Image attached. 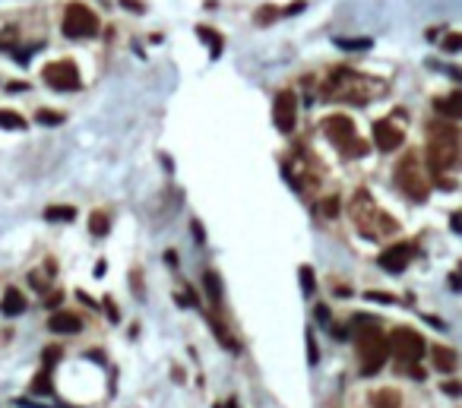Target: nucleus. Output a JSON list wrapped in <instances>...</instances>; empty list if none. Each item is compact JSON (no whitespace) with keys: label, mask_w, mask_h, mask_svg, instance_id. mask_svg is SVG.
Instances as JSON below:
<instances>
[{"label":"nucleus","mask_w":462,"mask_h":408,"mask_svg":"<svg viewBox=\"0 0 462 408\" xmlns=\"http://www.w3.org/2000/svg\"><path fill=\"white\" fill-rule=\"evenodd\" d=\"M25 298H23V291L19 288H6V294H4V301H0V313L4 317H19V313H25Z\"/></svg>","instance_id":"obj_14"},{"label":"nucleus","mask_w":462,"mask_h":408,"mask_svg":"<svg viewBox=\"0 0 462 408\" xmlns=\"http://www.w3.org/2000/svg\"><path fill=\"white\" fill-rule=\"evenodd\" d=\"M108 228H111V218H108L101 209L89 216V231H92L95 237H105V235H108Z\"/></svg>","instance_id":"obj_20"},{"label":"nucleus","mask_w":462,"mask_h":408,"mask_svg":"<svg viewBox=\"0 0 462 408\" xmlns=\"http://www.w3.org/2000/svg\"><path fill=\"white\" fill-rule=\"evenodd\" d=\"M434 111L443 117V121H459L462 117V96L459 92H453V96H447V98H437Z\"/></svg>","instance_id":"obj_13"},{"label":"nucleus","mask_w":462,"mask_h":408,"mask_svg":"<svg viewBox=\"0 0 462 408\" xmlns=\"http://www.w3.org/2000/svg\"><path fill=\"white\" fill-rule=\"evenodd\" d=\"M48 329H51V332H63V336H73V332L82 329V320L76 317V313L60 310V313H54V317L48 320Z\"/></svg>","instance_id":"obj_12"},{"label":"nucleus","mask_w":462,"mask_h":408,"mask_svg":"<svg viewBox=\"0 0 462 408\" xmlns=\"http://www.w3.org/2000/svg\"><path fill=\"white\" fill-rule=\"evenodd\" d=\"M0 127L4 130H25V117L16 114V111L0 108Z\"/></svg>","instance_id":"obj_21"},{"label":"nucleus","mask_w":462,"mask_h":408,"mask_svg":"<svg viewBox=\"0 0 462 408\" xmlns=\"http://www.w3.org/2000/svg\"><path fill=\"white\" fill-rule=\"evenodd\" d=\"M323 216H326V218H333V216H339V199H335V197H329V199H323Z\"/></svg>","instance_id":"obj_29"},{"label":"nucleus","mask_w":462,"mask_h":408,"mask_svg":"<svg viewBox=\"0 0 462 408\" xmlns=\"http://www.w3.org/2000/svg\"><path fill=\"white\" fill-rule=\"evenodd\" d=\"M316 320H320V323H329V307L326 304H316Z\"/></svg>","instance_id":"obj_34"},{"label":"nucleus","mask_w":462,"mask_h":408,"mask_svg":"<svg viewBox=\"0 0 462 408\" xmlns=\"http://www.w3.org/2000/svg\"><path fill=\"white\" fill-rule=\"evenodd\" d=\"M449 228H453V231H462V228H459V212H453V216H449Z\"/></svg>","instance_id":"obj_37"},{"label":"nucleus","mask_w":462,"mask_h":408,"mask_svg":"<svg viewBox=\"0 0 462 408\" xmlns=\"http://www.w3.org/2000/svg\"><path fill=\"white\" fill-rule=\"evenodd\" d=\"M307 361L310 364L320 361V351H316V342H314V336H310V329H307Z\"/></svg>","instance_id":"obj_31"},{"label":"nucleus","mask_w":462,"mask_h":408,"mask_svg":"<svg viewBox=\"0 0 462 408\" xmlns=\"http://www.w3.org/2000/svg\"><path fill=\"white\" fill-rule=\"evenodd\" d=\"M105 310H108V317H111V320H120V310L111 304V301H105Z\"/></svg>","instance_id":"obj_36"},{"label":"nucleus","mask_w":462,"mask_h":408,"mask_svg":"<svg viewBox=\"0 0 462 408\" xmlns=\"http://www.w3.org/2000/svg\"><path fill=\"white\" fill-rule=\"evenodd\" d=\"M462 48V35L459 32H449L447 39H443V51H449V54H456Z\"/></svg>","instance_id":"obj_28"},{"label":"nucleus","mask_w":462,"mask_h":408,"mask_svg":"<svg viewBox=\"0 0 462 408\" xmlns=\"http://www.w3.org/2000/svg\"><path fill=\"white\" fill-rule=\"evenodd\" d=\"M60 357H63V351L57 348V345H48V348L41 351V361H44V367H54V364L60 361Z\"/></svg>","instance_id":"obj_26"},{"label":"nucleus","mask_w":462,"mask_h":408,"mask_svg":"<svg viewBox=\"0 0 462 408\" xmlns=\"http://www.w3.org/2000/svg\"><path fill=\"white\" fill-rule=\"evenodd\" d=\"M323 133H326V140L333 143V146L339 149L345 159H364V155H367V143L358 140L352 117H345V114L326 117V121H323Z\"/></svg>","instance_id":"obj_4"},{"label":"nucleus","mask_w":462,"mask_h":408,"mask_svg":"<svg viewBox=\"0 0 462 408\" xmlns=\"http://www.w3.org/2000/svg\"><path fill=\"white\" fill-rule=\"evenodd\" d=\"M352 329H354V345H358V357H361V374L373 376L390 357V345H386V336L380 329V323L373 317H352Z\"/></svg>","instance_id":"obj_1"},{"label":"nucleus","mask_w":462,"mask_h":408,"mask_svg":"<svg viewBox=\"0 0 462 408\" xmlns=\"http://www.w3.org/2000/svg\"><path fill=\"white\" fill-rule=\"evenodd\" d=\"M44 218H48V222H73L76 209L73 206H48V209H44Z\"/></svg>","instance_id":"obj_19"},{"label":"nucleus","mask_w":462,"mask_h":408,"mask_svg":"<svg viewBox=\"0 0 462 408\" xmlns=\"http://www.w3.org/2000/svg\"><path fill=\"white\" fill-rule=\"evenodd\" d=\"M196 35H200V39L206 41L209 48H212V58H219V54H222V39H219V32H212V29H206V26H196Z\"/></svg>","instance_id":"obj_23"},{"label":"nucleus","mask_w":462,"mask_h":408,"mask_svg":"<svg viewBox=\"0 0 462 408\" xmlns=\"http://www.w3.org/2000/svg\"><path fill=\"white\" fill-rule=\"evenodd\" d=\"M335 45H339V48H354V51H361V48H371V39H335Z\"/></svg>","instance_id":"obj_27"},{"label":"nucleus","mask_w":462,"mask_h":408,"mask_svg":"<svg viewBox=\"0 0 462 408\" xmlns=\"http://www.w3.org/2000/svg\"><path fill=\"white\" fill-rule=\"evenodd\" d=\"M32 395H54V386H51V367L38 370V376L32 380Z\"/></svg>","instance_id":"obj_18"},{"label":"nucleus","mask_w":462,"mask_h":408,"mask_svg":"<svg viewBox=\"0 0 462 408\" xmlns=\"http://www.w3.org/2000/svg\"><path fill=\"white\" fill-rule=\"evenodd\" d=\"M63 35L67 39H95L98 35V16L86 4H70L63 10Z\"/></svg>","instance_id":"obj_5"},{"label":"nucleus","mask_w":462,"mask_h":408,"mask_svg":"<svg viewBox=\"0 0 462 408\" xmlns=\"http://www.w3.org/2000/svg\"><path fill=\"white\" fill-rule=\"evenodd\" d=\"M120 4H124L127 10H136V13H143V4H139V0H120Z\"/></svg>","instance_id":"obj_35"},{"label":"nucleus","mask_w":462,"mask_h":408,"mask_svg":"<svg viewBox=\"0 0 462 408\" xmlns=\"http://www.w3.org/2000/svg\"><path fill=\"white\" fill-rule=\"evenodd\" d=\"M459 162V130L456 121H437L428 127V168L437 174L456 168Z\"/></svg>","instance_id":"obj_2"},{"label":"nucleus","mask_w":462,"mask_h":408,"mask_svg":"<svg viewBox=\"0 0 462 408\" xmlns=\"http://www.w3.org/2000/svg\"><path fill=\"white\" fill-rule=\"evenodd\" d=\"M396 184H399V190H402L405 197H411L415 203H424V199H428V193H430L428 178L418 171L415 155H405V159L399 162V168H396Z\"/></svg>","instance_id":"obj_6"},{"label":"nucleus","mask_w":462,"mask_h":408,"mask_svg":"<svg viewBox=\"0 0 462 408\" xmlns=\"http://www.w3.org/2000/svg\"><path fill=\"white\" fill-rule=\"evenodd\" d=\"M352 218H354V228H358L364 237L392 235V231L399 228L396 218L383 216V212L377 209V203L371 199V193H367V190L354 193V199H352Z\"/></svg>","instance_id":"obj_3"},{"label":"nucleus","mask_w":462,"mask_h":408,"mask_svg":"<svg viewBox=\"0 0 462 408\" xmlns=\"http://www.w3.org/2000/svg\"><path fill=\"white\" fill-rule=\"evenodd\" d=\"M60 298H63V294H60V291H54V294H48V307H54V304H60Z\"/></svg>","instance_id":"obj_38"},{"label":"nucleus","mask_w":462,"mask_h":408,"mask_svg":"<svg viewBox=\"0 0 462 408\" xmlns=\"http://www.w3.org/2000/svg\"><path fill=\"white\" fill-rule=\"evenodd\" d=\"M402 143H405L402 127H396L392 121H377L373 124V146H377L380 152H392V149H399Z\"/></svg>","instance_id":"obj_11"},{"label":"nucleus","mask_w":462,"mask_h":408,"mask_svg":"<svg viewBox=\"0 0 462 408\" xmlns=\"http://www.w3.org/2000/svg\"><path fill=\"white\" fill-rule=\"evenodd\" d=\"M203 285H206L209 301L219 307V304H222V279H219V272H212V269H209V272L203 275Z\"/></svg>","instance_id":"obj_17"},{"label":"nucleus","mask_w":462,"mask_h":408,"mask_svg":"<svg viewBox=\"0 0 462 408\" xmlns=\"http://www.w3.org/2000/svg\"><path fill=\"white\" fill-rule=\"evenodd\" d=\"M443 393L447 395H462V386L459 383H443Z\"/></svg>","instance_id":"obj_33"},{"label":"nucleus","mask_w":462,"mask_h":408,"mask_svg":"<svg viewBox=\"0 0 462 408\" xmlns=\"http://www.w3.org/2000/svg\"><path fill=\"white\" fill-rule=\"evenodd\" d=\"M411 256H415V247H411V244H392V247H386L383 254L377 256V263H380V269L399 275V272H405V266L411 263Z\"/></svg>","instance_id":"obj_10"},{"label":"nucleus","mask_w":462,"mask_h":408,"mask_svg":"<svg viewBox=\"0 0 462 408\" xmlns=\"http://www.w3.org/2000/svg\"><path fill=\"white\" fill-rule=\"evenodd\" d=\"M35 121L38 124H48V127H57V124H63V114H60V111H38Z\"/></svg>","instance_id":"obj_25"},{"label":"nucleus","mask_w":462,"mask_h":408,"mask_svg":"<svg viewBox=\"0 0 462 408\" xmlns=\"http://www.w3.org/2000/svg\"><path fill=\"white\" fill-rule=\"evenodd\" d=\"M456 364H459L456 351L449 348V345H437V348H434V367H437V370H443V374H453Z\"/></svg>","instance_id":"obj_16"},{"label":"nucleus","mask_w":462,"mask_h":408,"mask_svg":"<svg viewBox=\"0 0 462 408\" xmlns=\"http://www.w3.org/2000/svg\"><path fill=\"white\" fill-rule=\"evenodd\" d=\"M386 345H390V351H392V355H396L402 364L421 361V355H424V338L418 336L415 329H409V326H396V329H390V336H386Z\"/></svg>","instance_id":"obj_7"},{"label":"nucleus","mask_w":462,"mask_h":408,"mask_svg":"<svg viewBox=\"0 0 462 408\" xmlns=\"http://www.w3.org/2000/svg\"><path fill=\"white\" fill-rule=\"evenodd\" d=\"M367 298H371V301H380V304H392V301H396L392 294H383V291H371Z\"/></svg>","instance_id":"obj_32"},{"label":"nucleus","mask_w":462,"mask_h":408,"mask_svg":"<svg viewBox=\"0 0 462 408\" xmlns=\"http://www.w3.org/2000/svg\"><path fill=\"white\" fill-rule=\"evenodd\" d=\"M209 326H212V332H215V338H219V342H222V345H225V348H228V351H234V355H238V351H240V342H238V338H234V336H231V332H228V329H225V323H222V320H219V317H215V313H209Z\"/></svg>","instance_id":"obj_15"},{"label":"nucleus","mask_w":462,"mask_h":408,"mask_svg":"<svg viewBox=\"0 0 462 408\" xmlns=\"http://www.w3.org/2000/svg\"><path fill=\"white\" fill-rule=\"evenodd\" d=\"M272 124H276V130H282V133H291L297 124V96L291 89H282L276 96V102H272Z\"/></svg>","instance_id":"obj_9"},{"label":"nucleus","mask_w":462,"mask_h":408,"mask_svg":"<svg viewBox=\"0 0 462 408\" xmlns=\"http://www.w3.org/2000/svg\"><path fill=\"white\" fill-rule=\"evenodd\" d=\"M41 77H44V83L57 92H76L82 86L79 70H76L73 60H54V64H48L41 70Z\"/></svg>","instance_id":"obj_8"},{"label":"nucleus","mask_w":462,"mask_h":408,"mask_svg":"<svg viewBox=\"0 0 462 408\" xmlns=\"http://www.w3.org/2000/svg\"><path fill=\"white\" fill-rule=\"evenodd\" d=\"M373 408H399V393L396 389H380V393H373Z\"/></svg>","instance_id":"obj_22"},{"label":"nucleus","mask_w":462,"mask_h":408,"mask_svg":"<svg viewBox=\"0 0 462 408\" xmlns=\"http://www.w3.org/2000/svg\"><path fill=\"white\" fill-rule=\"evenodd\" d=\"M276 16H278V10H276V7H263V10L257 13V22H259V26H266V22H272Z\"/></svg>","instance_id":"obj_30"},{"label":"nucleus","mask_w":462,"mask_h":408,"mask_svg":"<svg viewBox=\"0 0 462 408\" xmlns=\"http://www.w3.org/2000/svg\"><path fill=\"white\" fill-rule=\"evenodd\" d=\"M297 275H301V291H304V298H314V288H316L314 269H310V266H301V269H297Z\"/></svg>","instance_id":"obj_24"},{"label":"nucleus","mask_w":462,"mask_h":408,"mask_svg":"<svg viewBox=\"0 0 462 408\" xmlns=\"http://www.w3.org/2000/svg\"><path fill=\"white\" fill-rule=\"evenodd\" d=\"M79 301H82V304H89V307H95V301H92V298H89V294H86V291H79Z\"/></svg>","instance_id":"obj_39"}]
</instances>
